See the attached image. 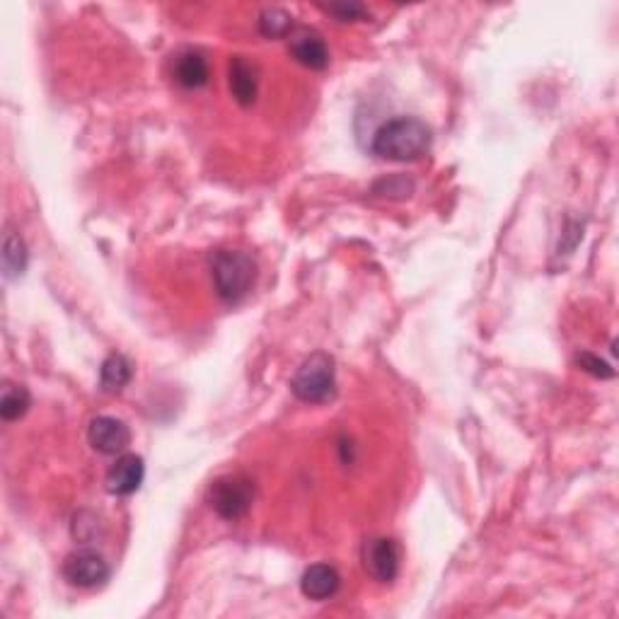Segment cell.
<instances>
[{
    "label": "cell",
    "instance_id": "cell-2",
    "mask_svg": "<svg viewBox=\"0 0 619 619\" xmlns=\"http://www.w3.org/2000/svg\"><path fill=\"white\" fill-rule=\"evenodd\" d=\"M211 274L225 303H240L257 281V262L247 252L221 250L213 254Z\"/></svg>",
    "mask_w": 619,
    "mask_h": 619
},
{
    "label": "cell",
    "instance_id": "cell-12",
    "mask_svg": "<svg viewBox=\"0 0 619 619\" xmlns=\"http://www.w3.org/2000/svg\"><path fill=\"white\" fill-rule=\"evenodd\" d=\"M208 78H211L208 61L199 51H184L175 59V80L182 88L199 90L208 83Z\"/></svg>",
    "mask_w": 619,
    "mask_h": 619
},
{
    "label": "cell",
    "instance_id": "cell-18",
    "mask_svg": "<svg viewBox=\"0 0 619 619\" xmlns=\"http://www.w3.org/2000/svg\"><path fill=\"white\" fill-rule=\"evenodd\" d=\"M576 363H578V366H581L583 370H586V373L595 375V378H603V380H605V378H615V370L610 368V363H605L603 358L588 354V351H583V354H578V356H576Z\"/></svg>",
    "mask_w": 619,
    "mask_h": 619
},
{
    "label": "cell",
    "instance_id": "cell-11",
    "mask_svg": "<svg viewBox=\"0 0 619 619\" xmlns=\"http://www.w3.org/2000/svg\"><path fill=\"white\" fill-rule=\"evenodd\" d=\"M230 92L242 107H252L257 100V68L245 56H235L230 61Z\"/></svg>",
    "mask_w": 619,
    "mask_h": 619
},
{
    "label": "cell",
    "instance_id": "cell-7",
    "mask_svg": "<svg viewBox=\"0 0 619 619\" xmlns=\"http://www.w3.org/2000/svg\"><path fill=\"white\" fill-rule=\"evenodd\" d=\"M88 441L97 453L102 455H121L131 443L129 426L114 416H97L90 421Z\"/></svg>",
    "mask_w": 619,
    "mask_h": 619
},
{
    "label": "cell",
    "instance_id": "cell-3",
    "mask_svg": "<svg viewBox=\"0 0 619 619\" xmlns=\"http://www.w3.org/2000/svg\"><path fill=\"white\" fill-rule=\"evenodd\" d=\"M293 395L300 402L308 404H325L337 395V370H334V358L329 354H312L305 358L303 366L298 368V373L291 380Z\"/></svg>",
    "mask_w": 619,
    "mask_h": 619
},
{
    "label": "cell",
    "instance_id": "cell-15",
    "mask_svg": "<svg viewBox=\"0 0 619 619\" xmlns=\"http://www.w3.org/2000/svg\"><path fill=\"white\" fill-rule=\"evenodd\" d=\"M30 404H32V397L25 387L10 385V387H5L3 399H0V416H3V421H17L27 414Z\"/></svg>",
    "mask_w": 619,
    "mask_h": 619
},
{
    "label": "cell",
    "instance_id": "cell-8",
    "mask_svg": "<svg viewBox=\"0 0 619 619\" xmlns=\"http://www.w3.org/2000/svg\"><path fill=\"white\" fill-rule=\"evenodd\" d=\"M288 51H291V56L300 66L310 68V71H325L329 66V49L325 39H322L320 32L308 30V27L291 32Z\"/></svg>",
    "mask_w": 619,
    "mask_h": 619
},
{
    "label": "cell",
    "instance_id": "cell-14",
    "mask_svg": "<svg viewBox=\"0 0 619 619\" xmlns=\"http://www.w3.org/2000/svg\"><path fill=\"white\" fill-rule=\"evenodd\" d=\"M27 247L25 240H22L20 235L10 233L5 237V245H3V266H5V276L8 279H15V276H22L27 269Z\"/></svg>",
    "mask_w": 619,
    "mask_h": 619
},
{
    "label": "cell",
    "instance_id": "cell-16",
    "mask_svg": "<svg viewBox=\"0 0 619 619\" xmlns=\"http://www.w3.org/2000/svg\"><path fill=\"white\" fill-rule=\"evenodd\" d=\"M259 32L269 39H281L288 37L293 32V17L286 13V10L279 8H266L262 15H259Z\"/></svg>",
    "mask_w": 619,
    "mask_h": 619
},
{
    "label": "cell",
    "instance_id": "cell-17",
    "mask_svg": "<svg viewBox=\"0 0 619 619\" xmlns=\"http://www.w3.org/2000/svg\"><path fill=\"white\" fill-rule=\"evenodd\" d=\"M322 10L337 17L339 22L363 20V17H366V13H368V10L363 8L361 3H332V5H322Z\"/></svg>",
    "mask_w": 619,
    "mask_h": 619
},
{
    "label": "cell",
    "instance_id": "cell-9",
    "mask_svg": "<svg viewBox=\"0 0 619 619\" xmlns=\"http://www.w3.org/2000/svg\"><path fill=\"white\" fill-rule=\"evenodd\" d=\"M143 479H146V465L143 457L126 453L117 457L107 472V491L114 496H131L141 489Z\"/></svg>",
    "mask_w": 619,
    "mask_h": 619
},
{
    "label": "cell",
    "instance_id": "cell-6",
    "mask_svg": "<svg viewBox=\"0 0 619 619\" xmlns=\"http://www.w3.org/2000/svg\"><path fill=\"white\" fill-rule=\"evenodd\" d=\"M399 547L390 537H370L363 545V569L378 583H392L399 574Z\"/></svg>",
    "mask_w": 619,
    "mask_h": 619
},
{
    "label": "cell",
    "instance_id": "cell-4",
    "mask_svg": "<svg viewBox=\"0 0 619 619\" xmlns=\"http://www.w3.org/2000/svg\"><path fill=\"white\" fill-rule=\"evenodd\" d=\"M254 501V484L240 474L216 479L208 489V503L223 520H240L250 513Z\"/></svg>",
    "mask_w": 619,
    "mask_h": 619
},
{
    "label": "cell",
    "instance_id": "cell-13",
    "mask_svg": "<svg viewBox=\"0 0 619 619\" xmlns=\"http://www.w3.org/2000/svg\"><path fill=\"white\" fill-rule=\"evenodd\" d=\"M133 378V368L129 363V358L121 354H112L104 358L102 368H100V385L104 392H121L126 385L131 383Z\"/></svg>",
    "mask_w": 619,
    "mask_h": 619
},
{
    "label": "cell",
    "instance_id": "cell-1",
    "mask_svg": "<svg viewBox=\"0 0 619 619\" xmlns=\"http://www.w3.org/2000/svg\"><path fill=\"white\" fill-rule=\"evenodd\" d=\"M431 129L416 117H397L380 126L373 136V155L392 163H412L431 148Z\"/></svg>",
    "mask_w": 619,
    "mask_h": 619
},
{
    "label": "cell",
    "instance_id": "cell-10",
    "mask_svg": "<svg viewBox=\"0 0 619 619\" xmlns=\"http://www.w3.org/2000/svg\"><path fill=\"white\" fill-rule=\"evenodd\" d=\"M341 586V576L334 566L329 564H315L305 569L303 578H300V590L305 598L310 600H329L337 595Z\"/></svg>",
    "mask_w": 619,
    "mask_h": 619
},
{
    "label": "cell",
    "instance_id": "cell-5",
    "mask_svg": "<svg viewBox=\"0 0 619 619\" xmlns=\"http://www.w3.org/2000/svg\"><path fill=\"white\" fill-rule=\"evenodd\" d=\"M63 576L71 586L97 588L109 578V564L95 549H78L63 561Z\"/></svg>",
    "mask_w": 619,
    "mask_h": 619
}]
</instances>
